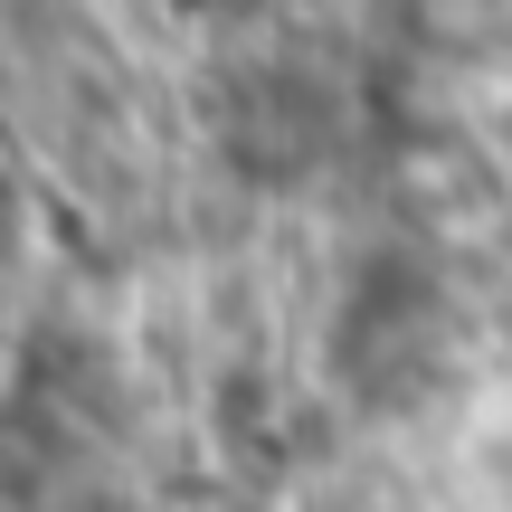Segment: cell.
<instances>
[{
	"instance_id": "6da1fadb",
	"label": "cell",
	"mask_w": 512,
	"mask_h": 512,
	"mask_svg": "<svg viewBox=\"0 0 512 512\" xmlns=\"http://www.w3.org/2000/svg\"><path fill=\"white\" fill-rule=\"evenodd\" d=\"M10 219H19V190H10V171H0V238H10Z\"/></svg>"
}]
</instances>
